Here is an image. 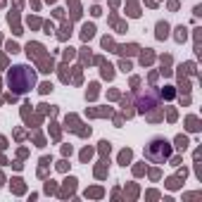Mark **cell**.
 I'll return each instance as SVG.
<instances>
[{
	"instance_id": "cell-1",
	"label": "cell",
	"mask_w": 202,
	"mask_h": 202,
	"mask_svg": "<svg viewBox=\"0 0 202 202\" xmlns=\"http://www.w3.org/2000/svg\"><path fill=\"white\" fill-rule=\"evenodd\" d=\"M7 83H10V88L14 93H26V90H31L36 86V74H34V69L26 67V64H17V67L10 69Z\"/></svg>"
},
{
	"instance_id": "cell-3",
	"label": "cell",
	"mask_w": 202,
	"mask_h": 202,
	"mask_svg": "<svg viewBox=\"0 0 202 202\" xmlns=\"http://www.w3.org/2000/svg\"><path fill=\"white\" fill-rule=\"evenodd\" d=\"M167 31H169L167 24H157V36H159V38H167Z\"/></svg>"
},
{
	"instance_id": "cell-2",
	"label": "cell",
	"mask_w": 202,
	"mask_h": 202,
	"mask_svg": "<svg viewBox=\"0 0 202 202\" xmlns=\"http://www.w3.org/2000/svg\"><path fill=\"white\" fill-rule=\"evenodd\" d=\"M169 155H171V145L164 138H152L148 143V148H145V157L150 162H155V164H162Z\"/></svg>"
},
{
	"instance_id": "cell-7",
	"label": "cell",
	"mask_w": 202,
	"mask_h": 202,
	"mask_svg": "<svg viewBox=\"0 0 202 202\" xmlns=\"http://www.w3.org/2000/svg\"><path fill=\"white\" fill-rule=\"evenodd\" d=\"M183 38H186V29L181 26V29H178V40H183Z\"/></svg>"
},
{
	"instance_id": "cell-6",
	"label": "cell",
	"mask_w": 202,
	"mask_h": 202,
	"mask_svg": "<svg viewBox=\"0 0 202 202\" xmlns=\"http://www.w3.org/2000/svg\"><path fill=\"white\" fill-rule=\"evenodd\" d=\"M40 90H43V93H48V90H53V86H50V83H43V86H40Z\"/></svg>"
},
{
	"instance_id": "cell-4",
	"label": "cell",
	"mask_w": 202,
	"mask_h": 202,
	"mask_svg": "<svg viewBox=\"0 0 202 202\" xmlns=\"http://www.w3.org/2000/svg\"><path fill=\"white\" fill-rule=\"evenodd\" d=\"M93 31H95V29L90 26V24H86V26H83V38L88 40V38H90V36H93Z\"/></svg>"
},
{
	"instance_id": "cell-5",
	"label": "cell",
	"mask_w": 202,
	"mask_h": 202,
	"mask_svg": "<svg viewBox=\"0 0 202 202\" xmlns=\"http://www.w3.org/2000/svg\"><path fill=\"white\" fill-rule=\"evenodd\" d=\"M121 162H124V164H126L128 159H131V150H124V152H121V157H119Z\"/></svg>"
}]
</instances>
